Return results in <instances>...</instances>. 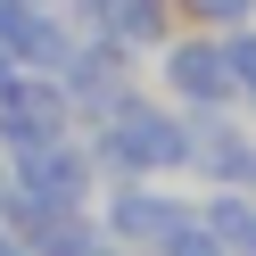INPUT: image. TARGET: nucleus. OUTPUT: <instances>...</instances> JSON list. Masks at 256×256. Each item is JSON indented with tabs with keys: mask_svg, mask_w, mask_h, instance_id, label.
<instances>
[{
	"mask_svg": "<svg viewBox=\"0 0 256 256\" xmlns=\"http://www.w3.org/2000/svg\"><path fill=\"white\" fill-rule=\"evenodd\" d=\"M8 157V182L42 206H100V166H91L83 132H58V140H34V149H0Z\"/></svg>",
	"mask_w": 256,
	"mask_h": 256,
	"instance_id": "4",
	"label": "nucleus"
},
{
	"mask_svg": "<svg viewBox=\"0 0 256 256\" xmlns=\"http://www.w3.org/2000/svg\"><path fill=\"white\" fill-rule=\"evenodd\" d=\"M140 66H149L140 50H124L116 34H100V25H83V42H74V58L58 66V83H66V108H74V124L108 116V108H116L124 91H140Z\"/></svg>",
	"mask_w": 256,
	"mask_h": 256,
	"instance_id": "5",
	"label": "nucleus"
},
{
	"mask_svg": "<svg viewBox=\"0 0 256 256\" xmlns=\"http://www.w3.org/2000/svg\"><path fill=\"white\" fill-rule=\"evenodd\" d=\"M190 25H206V34H232V25H256V0H174Z\"/></svg>",
	"mask_w": 256,
	"mask_h": 256,
	"instance_id": "12",
	"label": "nucleus"
},
{
	"mask_svg": "<svg viewBox=\"0 0 256 256\" xmlns=\"http://www.w3.org/2000/svg\"><path fill=\"white\" fill-rule=\"evenodd\" d=\"M223 58H232V91H240V116L256 124V25H232V34H223Z\"/></svg>",
	"mask_w": 256,
	"mask_h": 256,
	"instance_id": "11",
	"label": "nucleus"
},
{
	"mask_svg": "<svg viewBox=\"0 0 256 256\" xmlns=\"http://www.w3.org/2000/svg\"><path fill=\"white\" fill-rule=\"evenodd\" d=\"M58 8H66V17H74V25H100V17H108V8H116V0H58Z\"/></svg>",
	"mask_w": 256,
	"mask_h": 256,
	"instance_id": "14",
	"label": "nucleus"
},
{
	"mask_svg": "<svg viewBox=\"0 0 256 256\" xmlns=\"http://www.w3.org/2000/svg\"><path fill=\"white\" fill-rule=\"evenodd\" d=\"M198 223L232 256H256V198H248V190H198Z\"/></svg>",
	"mask_w": 256,
	"mask_h": 256,
	"instance_id": "10",
	"label": "nucleus"
},
{
	"mask_svg": "<svg viewBox=\"0 0 256 256\" xmlns=\"http://www.w3.org/2000/svg\"><path fill=\"white\" fill-rule=\"evenodd\" d=\"M157 256H232V248H223V240L206 232V223H190V232H182V240H166Z\"/></svg>",
	"mask_w": 256,
	"mask_h": 256,
	"instance_id": "13",
	"label": "nucleus"
},
{
	"mask_svg": "<svg viewBox=\"0 0 256 256\" xmlns=\"http://www.w3.org/2000/svg\"><path fill=\"white\" fill-rule=\"evenodd\" d=\"M8 74H17V66H8V50H0V83H8Z\"/></svg>",
	"mask_w": 256,
	"mask_h": 256,
	"instance_id": "16",
	"label": "nucleus"
},
{
	"mask_svg": "<svg viewBox=\"0 0 256 256\" xmlns=\"http://www.w3.org/2000/svg\"><path fill=\"white\" fill-rule=\"evenodd\" d=\"M83 42V25L58 8V0H0V50L8 66H34V74H58Z\"/></svg>",
	"mask_w": 256,
	"mask_h": 256,
	"instance_id": "7",
	"label": "nucleus"
},
{
	"mask_svg": "<svg viewBox=\"0 0 256 256\" xmlns=\"http://www.w3.org/2000/svg\"><path fill=\"white\" fill-rule=\"evenodd\" d=\"M149 74H157V91H166L182 116L240 108V91H232V58H223V34H206V25H174V34L149 50Z\"/></svg>",
	"mask_w": 256,
	"mask_h": 256,
	"instance_id": "3",
	"label": "nucleus"
},
{
	"mask_svg": "<svg viewBox=\"0 0 256 256\" xmlns=\"http://www.w3.org/2000/svg\"><path fill=\"white\" fill-rule=\"evenodd\" d=\"M190 182L198 190H248L256 198V124L240 108H206L190 116Z\"/></svg>",
	"mask_w": 256,
	"mask_h": 256,
	"instance_id": "6",
	"label": "nucleus"
},
{
	"mask_svg": "<svg viewBox=\"0 0 256 256\" xmlns=\"http://www.w3.org/2000/svg\"><path fill=\"white\" fill-rule=\"evenodd\" d=\"M174 17H182L174 0H116V8H108V17H100V34H116L124 50H140V58H149L157 42L174 34Z\"/></svg>",
	"mask_w": 256,
	"mask_h": 256,
	"instance_id": "9",
	"label": "nucleus"
},
{
	"mask_svg": "<svg viewBox=\"0 0 256 256\" xmlns=\"http://www.w3.org/2000/svg\"><path fill=\"white\" fill-rule=\"evenodd\" d=\"M58 132H83L74 108H66V83L17 66L0 83V149H34V140H58Z\"/></svg>",
	"mask_w": 256,
	"mask_h": 256,
	"instance_id": "8",
	"label": "nucleus"
},
{
	"mask_svg": "<svg viewBox=\"0 0 256 256\" xmlns=\"http://www.w3.org/2000/svg\"><path fill=\"white\" fill-rule=\"evenodd\" d=\"M83 149L100 166V182H140V174H182L190 166V116L157 83L124 91L108 116L83 124Z\"/></svg>",
	"mask_w": 256,
	"mask_h": 256,
	"instance_id": "1",
	"label": "nucleus"
},
{
	"mask_svg": "<svg viewBox=\"0 0 256 256\" xmlns=\"http://www.w3.org/2000/svg\"><path fill=\"white\" fill-rule=\"evenodd\" d=\"M0 256H34V240H25V232H17L8 215H0Z\"/></svg>",
	"mask_w": 256,
	"mask_h": 256,
	"instance_id": "15",
	"label": "nucleus"
},
{
	"mask_svg": "<svg viewBox=\"0 0 256 256\" xmlns=\"http://www.w3.org/2000/svg\"><path fill=\"white\" fill-rule=\"evenodd\" d=\"M198 223V190H182V174H140V182H100V232L124 256H157L166 240H182Z\"/></svg>",
	"mask_w": 256,
	"mask_h": 256,
	"instance_id": "2",
	"label": "nucleus"
}]
</instances>
